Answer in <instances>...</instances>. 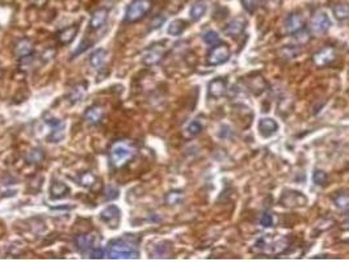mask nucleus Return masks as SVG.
<instances>
[{
	"instance_id": "obj_1",
	"label": "nucleus",
	"mask_w": 349,
	"mask_h": 262,
	"mask_svg": "<svg viewBox=\"0 0 349 262\" xmlns=\"http://www.w3.org/2000/svg\"><path fill=\"white\" fill-rule=\"evenodd\" d=\"M289 244L290 243L286 237L279 236L275 239L272 235H264L257 239L252 248V252H255L256 255L279 256L286 251Z\"/></svg>"
},
{
	"instance_id": "obj_2",
	"label": "nucleus",
	"mask_w": 349,
	"mask_h": 262,
	"mask_svg": "<svg viewBox=\"0 0 349 262\" xmlns=\"http://www.w3.org/2000/svg\"><path fill=\"white\" fill-rule=\"evenodd\" d=\"M136 155V148L132 143L118 140L109 149V163L113 168H122Z\"/></svg>"
},
{
	"instance_id": "obj_3",
	"label": "nucleus",
	"mask_w": 349,
	"mask_h": 262,
	"mask_svg": "<svg viewBox=\"0 0 349 262\" xmlns=\"http://www.w3.org/2000/svg\"><path fill=\"white\" fill-rule=\"evenodd\" d=\"M107 255L109 259H138L140 252L132 241L125 239H116L108 244Z\"/></svg>"
},
{
	"instance_id": "obj_4",
	"label": "nucleus",
	"mask_w": 349,
	"mask_h": 262,
	"mask_svg": "<svg viewBox=\"0 0 349 262\" xmlns=\"http://www.w3.org/2000/svg\"><path fill=\"white\" fill-rule=\"evenodd\" d=\"M152 1L151 0H134L128 7L125 15L126 22H137L142 20L151 11Z\"/></svg>"
},
{
	"instance_id": "obj_5",
	"label": "nucleus",
	"mask_w": 349,
	"mask_h": 262,
	"mask_svg": "<svg viewBox=\"0 0 349 262\" xmlns=\"http://www.w3.org/2000/svg\"><path fill=\"white\" fill-rule=\"evenodd\" d=\"M331 20L328 15L323 11H316L312 13L311 18H310L309 29L312 34L319 36V34H324L330 29Z\"/></svg>"
},
{
	"instance_id": "obj_6",
	"label": "nucleus",
	"mask_w": 349,
	"mask_h": 262,
	"mask_svg": "<svg viewBox=\"0 0 349 262\" xmlns=\"http://www.w3.org/2000/svg\"><path fill=\"white\" fill-rule=\"evenodd\" d=\"M231 51L227 45L219 44L217 46H213V49L209 51V54L206 57V62L210 66H219L226 63L230 59Z\"/></svg>"
},
{
	"instance_id": "obj_7",
	"label": "nucleus",
	"mask_w": 349,
	"mask_h": 262,
	"mask_svg": "<svg viewBox=\"0 0 349 262\" xmlns=\"http://www.w3.org/2000/svg\"><path fill=\"white\" fill-rule=\"evenodd\" d=\"M279 203L282 204L283 207L295 208V207H305L306 204L309 203L307 196H305L301 192H295V190H287L282 194Z\"/></svg>"
},
{
	"instance_id": "obj_8",
	"label": "nucleus",
	"mask_w": 349,
	"mask_h": 262,
	"mask_svg": "<svg viewBox=\"0 0 349 262\" xmlns=\"http://www.w3.org/2000/svg\"><path fill=\"white\" fill-rule=\"evenodd\" d=\"M338 58V54H336V50L334 48H323L322 50H319L318 53L312 55V62L316 67H326V66H330L336 61Z\"/></svg>"
},
{
	"instance_id": "obj_9",
	"label": "nucleus",
	"mask_w": 349,
	"mask_h": 262,
	"mask_svg": "<svg viewBox=\"0 0 349 262\" xmlns=\"http://www.w3.org/2000/svg\"><path fill=\"white\" fill-rule=\"evenodd\" d=\"M165 54H167V49H165L163 45H155V46L150 48L144 53L143 63L147 66L158 65V63L164 58Z\"/></svg>"
},
{
	"instance_id": "obj_10",
	"label": "nucleus",
	"mask_w": 349,
	"mask_h": 262,
	"mask_svg": "<svg viewBox=\"0 0 349 262\" xmlns=\"http://www.w3.org/2000/svg\"><path fill=\"white\" fill-rule=\"evenodd\" d=\"M100 218L104 223H107L110 228H117L120 224V219H121V211L117 206H109L101 211Z\"/></svg>"
},
{
	"instance_id": "obj_11",
	"label": "nucleus",
	"mask_w": 349,
	"mask_h": 262,
	"mask_svg": "<svg viewBox=\"0 0 349 262\" xmlns=\"http://www.w3.org/2000/svg\"><path fill=\"white\" fill-rule=\"evenodd\" d=\"M227 92V80L222 79V77H217L209 83L208 85V95L211 98H220L223 97Z\"/></svg>"
},
{
	"instance_id": "obj_12",
	"label": "nucleus",
	"mask_w": 349,
	"mask_h": 262,
	"mask_svg": "<svg viewBox=\"0 0 349 262\" xmlns=\"http://www.w3.org/2000/svg\"><path fill=\"white\" fill-rule=\"evenodd\" d=\"M305 28V21L299 13H291L287 16L286 21H285V29L289 34H297Z\"/></svg>"
},
{
	"instance_id": "obj_13",
	"label": "nucleus",
	"mask_w": 349,
	"mask_h": 262,
	"mask_svg": "<svg viewBox=\"0 0 349 262\" xmlns=\"http://www.w3.org/2000/svg\"><path fill=\"white\" fill-rule=\"evenodd\" d=\"M277 130H279V124L273 118H261L259 121V131H260L261 136L269 138L273 134H276Z\"/></svg>"
},
{
	"instance_id": "obj_14",
	"label": "nucleus",
	"mask_w": 349,
	"mask_h": 262,
	"mask_svg": "<svg viewBox=\"0 0 349 262\" xmlns=\"http://www.w3.org/2000/svg\"><path fill=\"white\" fill-rule=\"evenodd\" d=\"M244 28H246V21L243 18H235V20H232L224 26L223 33L226 36L234 38V37L240 36L244 32Z\"/></svg>"
},
{
	"instance_id": "obj_15",
	"label": "nucleus",
	"mask_w": 349,
	"mask_h": 262,
	"mask_svg": "<svg viewBox=\"0 0 349 262\" xmlns=\"http://www.w3.org/2000/svg\"><path fill=\"white\" fill-rule=\"evenodd\" d=\"M108 20V9H97L92 13L91 20H89V28L92 30H99L100 28H103L104 24Z\"/></svg>"
},
{
	"instance_id": "obj_16",
	"label": "nucleus",
	"mask_w": 349,
	"mask_h": 262,
	"mask_svg": "<svg viewBox=\"0 0 349 262\" xmlns=\"http://www.w3.org/2000/svg\"><path fill=\"white\" fill-rule=\"evenodd\" d=\"M104 117V109L99 105H93L91 108L85 110L84 120L88 122L89 125H97L101 122Z\"/></svg>"
},
{
	"instance_id": "obj_17",
	"label": "nucleus",
	"mask_w": 349,
	"mask_h": 262,
	"mask_svg": "<svg viewBox=\"0 0 349 262\" xmlns=\"http://www.w3.org/2000/svg\"><path fill=\"white\" fill-rule=\"evenodd\" d=\"M208 11V4L205 0H197L191 8V20L192 21H200Z\"/></svg>"
},
{
	"instance_id": "obj_18",
	"label": "nucleus",
	"mask_w": 349,
	"mask_h": 262,
	"mask_svg": "<svg viewBox=\"0 0 349 262\" xmlns=\"http://www.w3.org/2000/svg\"><path fill=\"white\" fill-rule=\"evenodd\" d=\"M95 244V237L92 235H79L75 237V245L80 252H87Z\"/></svg>"
},
{
	"instance_id": "obj_19",
	"label": "nucleus",
	"mask_w": 349,
	"mask_h": 262,
	"mask_svg": "<svg viewBox=\"0 0 349 262\" xmlns=\"http://www.w3.org/2000/svg\"><path fill=\"white\" fill-rule=\"evenodd\" d=\"M77 30L79 28L77 26H69L66 29H63L62 32L58 33V42L62 45H69L70 42H72L73 38L76 37Z\"/></svg>"
},
{
	"instance_id": "obj_20",
	"label": "nucleus",
	"mask_w": 349,
	"mask_h": 262,
	"mask_svg": "<svg viewBox=\"0 0 349 262\" xmlns=\"http://www.w3.org/2000/svg\"><path fill=\"white\" fill-rule=\"evenodd\" d=\"M67 193H69V186L65 182L55 181L52 185V188H50V196L54 199L62 198V196H67Z\"/></svg>"
},
{
	"instance_id": "obj_21",
	"label": "nucleus",
	"mask_w": 349,
	"mask_h": 262,
	"mask_svg": "<svg viewBox=\"0 0 349 262\" xmlns=\"http://www.w3.org/2000/svg\"><path fill=\"white\" fill-rule=\"evenodd\" d=\"M15 51L17 57H20V58H26V57H29V55L33 53V46L30 44V41L21 40L16 45Z\"/></svg>"
},
{
	"instance_id": "obj_22",
	"label": "nucleus",
	"mask_w": 349,
	"mask_h": 262,
	"mask_svg": "<svg viewBox=\"0 0 349 262\" xmlns=\"http://www.w3.org/2000/svg\"><path fill=\"white\" fill-rule=\"evenodd\" d=\"M332 13L339 21H347L349 20V5L344 3L336 4L332 7Z\"/></svg>"
},
{
	"instance_id": "obj_23",
	"label": "nucleus",
	"mask_w": 349,
	"mask_h": 262,
	"mask_svg": "<svg viewBox=\"0 0 349 262\" xmlns=\"http://www.w3.org/2000/svg\"><path fill=\"white\" fill-rule=\"evenodd\" d=\"M53 131L49 139L50 142L53 143H58L61 139L63 138V130H65V124L62 121H53Z\"/></svg>"
},
{
	"instance_id": "obj_24",
	"label": "nucleus",
	"mask_w": 349,
	"mask_h": 262,
	"mask_svg": "<svg viewBox=\"0 0 349 262\" xmlns=\"http://www.w3.org/2000/svg\"><path fill=\"white\" fill-rule=\"evenodd\" d=\"M105 57H107V51L103 50V49L93 51V54L89 57V65H91L93 68H99V67L103 66L104 61H105Z\"/></svg>"
},
{
	"instance_id": "obj_25",
	"label": "nucleus",
	"mask_w": 349,
	"mask_h": 262,
	"mask_svg": "<svg viewBox=\"0 0 349 262\" xmlns=\"http://www.w3.org/2000/svg\"><path fill=\"white\" fill-rule=\"evenodd\" d=\"M334 203L340 211L349 214V194H338V196L334 198Z\"/></svg>"
},
{
	"instance_id": "obj_26",
	"label": "nucleus",
	"mask_w": 349,
	"mask_h": 262,
	"mask_svg": "<svg viewBox=\"0 0 349 262\" xmlns=\"http://www.w3.org/2000/svg\"><path fill=\"white\" fill-rule=\"evenodd\" d=\"M165 204L168 206H176V204H180L184 200V193L180 192V190H172L169 193L165 194Z\"/></svg>"
},
{
	"instance_id": "obj_27",
	"label": "nucleus",
	"mask_w": 349,
	"mask_h": 262,
	"mask_svg": "<svg viewBox=\"0 0 349 262\" xmlns=\"http://www.w3.org/2000/svg\"><path fill=\"white\" fill-rule=\"evenodd\" d=\"M185 29H187V22L184 20H173L168 25L167 32H168L169 36H180Z\"/></svg>"
},
{
	"instance_id": "obj_28",
	"label": "nucleus",
	"mask_w": 349,
	"mask_h": 262,
	"mask_svg": "<svg viewBox=\"0 0 349 262\" xmlns=\"http://www.w3.org/2000/svg\"><path fill=\"white\" fill-rule=\"evenodd\" d=\"M204 41H205V44H208L209 46H217V45L220 44V37L218 36L217 32L208 30V32L204 34Z\"/></svg>"
},
{
	"instance_id": "obj_29",
	"label": "nucleus",
	"mask_w": 349,
	"mask_h": 262,
	"mask_svg": "<svg viewBox=\"0 0 349 262\" xmlns=\"http://www.w3.org/2000/svg\"><path fill=\"white\" fill-rule=\"evenodd\" d=\"M327 180H328L327 173H326L324 171H320V169H316V171L314 172V175H312V181H314V184L318 186L326 185V184H327Z\"/></svg>"
},
{
	"instance_id": "obj_30",
	"label": "nucleus",
	"mask_w": 349,
	"mask_h": 262,
	"mask_svg": "<svg viewBox=\"0 0 349 262\" xmlns=\"http://www.w3.org/2000/svg\"><path fill=\"white\" fill-rule=\"evenodd\" d=\"M81 186L84 188H91V186L95 185L96 182V176L92 173V172H85L83 175L80 176V180H79Z\"/></svg>"
},
{
	"instance_id": "obj_31",
	"label": "nucleus",
	"mask_w": 349,
	"mask_h": 262,
	"mask_svg": "<svg viewBox=\"0 0 349 262\" xmlns=\"http://www.w3.org/2000/svg\"><path fill=\"white\" fill-rule=\"evenodd\" d=\"M187 131H188V134L191 135V136H197L199 134H201L202 125L200 124L199 121H193V122L189 124Z\"/></svg>"
},
{
	"instance_id": "obj_32",
	"label": "nucleus",
	"mask_w": 349,
	"mask_h": 262,
	"mask_svg": "<svg viewBox=\"0 0 349 262\" xmlns=\"http://www.w3.org/2000/svg\"><path fill=\"white\" fill-rule=\"evenodd\" d=\"M42 159H44V153H42V151H40V149H34V151H32V152L29 153V156H28V161H30V163L33 164L41 163Z\"/></svg>"
},
{
	"instance_id": "obj_33",
	"label": "nucleus",
	"mask_w": 349,
	"mask_h": 262,
	"mask_svg": "<svg viewBox=\"0 0 349 262\" xmlns=\"http://www.w3.org/2000/svg\"><path fill=\"white\" fill-rule=\"evenodd\" d=\"M260 224H261V227H264V228H269V227H272L273 226L272 215L269 214V212H264V214L261 215Z\"/></svg>"
},
{
	"instance_id": "obj_34",
	"label": "nucleus",
	"mask_w": 349,
	"mask_h": 262,
	"mask_svg": "<svg viewBox=\"0 0 349 262\" xmlns=\"http://www.w3.org/2000/svg\"><path fill=\"white\" fill-rule=\"evenodd\" d=\"M243 7L246 8L248 12H254L256 9V0H242Z\"/></svg>"
},
{
	"instance_id": "obj_35",
	"label": "nucleus",
	"mask_w": 349,
	"mask_h": 262,
	"mask_svg": "<svg viewBox=\"0 0 349 262\" xmlns=\"http://www.w3.org/2000/svg\"><path fill=\"white\" fill-rule=\"evenodd\" d=\"M105 256V251L101 248H93V251L91 252L92 259H103Z\"/></svg>"
},
{
	"instance_id": "obj_36",
	"label": "nucleus",
	"mask_w": 349,
	"mask_h": 262,
	"mask_svg": "<svg viewBox=\"0 0 349 262\" xmlns=\"http://www.w3.org/2000/svg\"><path fill=\"white\" fill-rule=\"evenodd\" d=\"M343 228H344V229H347V231H348V229H349V214L347 215L346 220H344V222H343Z\"/></svg>"
}]
</instances>
